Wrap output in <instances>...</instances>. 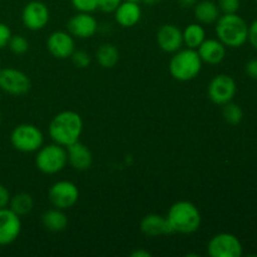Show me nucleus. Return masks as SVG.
<instances>
[{
    "label": "nucleus",
    "instance_id": "nucleus-1",
    "mask_svg": "<svg viewBox=\"0 0 257 257\" xmlns=\"http://www.w3.org/2000/svg\"><path fill=\"white\" fill-rule=\"evenodd\" d=\"M48 130L53 142L67 148L79 141L83 132V119L74 110H63L53 117Z\"/></svg>",
    "mask_w": 257,
    "mask_h": 257
},
{
    "label": "nucleus",
    "instance_id": "nucleus-2",
    "mask_svg": "<svg viewBox=\"0 0 257 257\" xmlns=\"http://www.w3.org/2000/svg\"><path fill=\"white\" fill-rule=\"evenodd\" d=\"M167 220L173 233L190 235L200 228L202 217L195 203L190 201H177L170 207L167 212Z\"/></svg>",
    "mask_w": 257,
    "mask_h": 257
},
{
    "label": "nucleus",
    "instance_id": "nucleus-3",
    "mask_svg": "<svg viewBox=\"0 0 257 257\" xmlns=\"http://www.w3.org/2000/svg\"><path fill=\"white\" fill-rule=\"evenodd\" d=\"M248 25L240 15L222 14L216 22V35L225 47L240 48L247 42Z\"/></svg>",
    "mask_w": 257,
    "mask_h": 257
},
{
    "label": "nucleus",
    "instance_id": "nucleus-4",
    "mask_svg": "<svg viewBox=\"0 0 257 257\" xmlns=\"http://www.w3.org/2000/svg\"><path fill=\"white\" fill-rule=\"evenodd\" d=\"M202 64L197 50L186 48L173 53L168 69L171 75L178 82H190L200 74Z\"/></svg>",
    "mask_w": 257,
    "mask_h": 257
},
{
    "label": "nucleus",
    "instance_id": "nucleus-5",
    "mask_svg": "<svg viewBox=\"0 0 257 257\" xmlns=\"http://www.w3.org/2000/svg\"><path fill=\"white\" fill-rule=\"evenodd\" d=\"M68 163L67 148L58 143L42 146L37 151L35 166L44 175H55L64 170Z\"/></svg>",
    "mask_w": 257,
    "mask_h": 257
},
{
    "label": "nucleus",
    "instance_id": "nucleus-6",
    "mask_svg": "<svg viewBox=\"0 0 257 257\" xmlns=\"http://www.w3.org/2000/svg\"><path fill=\"white\" fill-rule=\"evenodd\" d=\"M12 146L19 152H37L44 143V136L42 131L34 124L23 123L17 125L10 135Z\"/></svg>",
    "mask_w": 257,
    "mask_h": 257
},
{
    "label": "nucleus",
    "instance_id": "nucleus-7",
    "mask_svg": "<svg viewBox=\"0 0 257 257\" xmlns=\"http://www.w3.org/2000/svg\"><path fill=\"white\" fill-rule=\"evenodd\" d=\"M207 253L211 257H241L243 247L237 236L230 232H220L208 241Z\"/></svg>",
    "mask_w": 257,
    "mask_h": 257
},
{
    "label": "nucleus",
    "instance_id": "nucleus-8",
    "mask_svg": "<svg viewBox=\"0 0 257 257\" xmlns=\"http://www.w3.org/2000/svg\"><path fill=\"white\" fill-rule=\"evenodd\" d=\"M48 200L53 207L59 210H69L79 200V188L70 181H58L50 186Z\"/></svg>",
    "mask_w": 257,
    "mask_h": 257
},
{
    "label": "nucleus",
    "instance_id": "nucleus-9",
    "mask_svg": "<svg viewBox=\"0 0 257 257\" xmlns=\"http://www.w3.org/2000/svg\"><path fill=\"white\" fill-rule=\"evenodd\" d=\"M237 90L235 79L228 74H217L210 82L207 88L208 98L217 105H223L232 102Z\"/></svg>",
    "mask_w": 257,
    "mask_h": 257
},
{
    "label": "nucleus",
    "instance_id": "nucleus-10",
    "mask_svg": "<svg viewBox=\"0 0 257 257\" xmlns=\"http://www.w3.org/2000/svg\"><path fill=\"white\" fill-rule=\"evenodd\" d=\"M32 88L30 78L24 72L14 68L0 69V89L10 95H23Z\"/></svg>",
    "mask_w": 257,
    "mask_h": 257
},
{
    "label": "nucleus",
    "instance_id": "nucleus-11",
    "mask_svg": "<svg viewBox=\"0 0 257 257\" xmlns=\"http://www.w3.org/2000/svg\"><path fill=\"white\" fill-rule=\"evenodd\" d=\"M50 19V13L47 5L39 0L29 2L22 12V22L27 29L38 32L47 27Z\"/></svg>",
    "mask_w": 257,
    "mask_h": 257
},
{
    "label": "nucleus",
    "instance_id": "nucleus-12",
    "mask_svg": "<svg viewBox=\"0 0 257 257\" xmlns=\"http://www.w3.org/2000/svg\"><path fill=\"white\" fill-rule=\"evenodd\" d=\"M47 49L57 59H68L75 50L74 37L64 30L53 32L47 39Z\"/></svg>",
    "mask_w": 257,
    "mask_h": 257
},
{
    "label": "nucleus",
    "instance_id": "nucleus-13",
    "mask_svg": "<svg viewBox=\"0 0 257 257\" xmlns=\"http://www.w3.org/2000/svg\"><path fill=\"white\" fill-rule=\"evenodd\" d=\"M22 232L20 216L10 208H0V246H7L14 242Z\"/></svg>",
    "mask_w": 257,
    "mask_h": 257
},
{
    "label": "nucleus",
    "instance_id": "nucleus-14",
    "mask_svg": "<svg viewBox=\"0 0 257 257\" xmlns=\"http://www.w3.org/2000/svg\"><path fill=\"white\" fill-rule=\"evenodd\" d=\"M67 29L74 38L88 39L97 33L98 23L90 13H78L70 18Z\"/></svg>",
    "mask_w": 257,
    "mask_h": 257
},
{
    "label": "nucleus",
    "instance_id": "nucleus-15",
    "mask_svg": "<svg viewBox=\"0 0 257 257\" xmlns=\"http://www.w3.org/2000/svg\"><path fill=\"white\" fill-rule=\"evenodd\" d=\"M157 44L165 53H176L183 45L182 30L175 24H163L157 32Z\"/></svg>",
    "mask_w": 257,
    "mask_h": 257
},
{
    "label": "nucleus",
    "instance_id": "nucleus-16",
    "mask_svg": "<svg viewBox=\"0 0 257 257\" xmlns=\"http://www.w3.org/2000/svg\"><path fill=\"white\" fill-rule=\"evenodd\" d=\"M142 18V9L138 2L123 0L114 10V19L122 28H132Z\"/></svg>",
    "mask_w": 257,
    "mask_h": 257
},
{
    "label": "nucleus",
    "instance_id": "nucleus-17",
    "mask_svg": "<svg viewBox=\"0 0 257 257\" xmlns=\"http://www.w3.org/2000/svg\"><path fill=\"white\" fill-rule=\"evenodd\" d=\"M68 163L77 171H87L92 167L93 155L89 148L79 141L67 147Z\"/></svg>",
    "mask_w": 257,
    "mask_h": 257
},
{
    "label": "nucleus",
    "instance_id": "nucleus-18",
    "mask_svg": "<svg viewBox=\"0 0 257 257\" xmlns=\"http://www.w3.org/2000/svg\"><path fill=\"white\" fill-rule=\"evenodd\" d=\"M196 50L202 63L211 65L220 64L226 57V47L218 39H205Z\"/></svg>",
    "mask_w": 257,
    "mask_h": 257
},
{
    "label": "nucleus",
    "instance_id": "nucleus-19",
    "mask_svg": "<svg viewBox=\"0 0 257 257\" xmlns=\"http://www.w3.org/2000/svg\"><path fill=\"white\" fill-rule=\"evenodd\" d=\"M141 231L148 237H158L173 233L167 217L157 213H150L143 217L141 221Z\"/></svg>",
    "mask_w": 257,
    "mask_h": 257
},
{
    "label": "nucleus",
    "instance_id": "nucleus-20",
    "mask_svg": "<svg viewBox=\"0 0 257 257\" xmlns=\"http://www.w3.org/2000/svg\"><path fill=\"white\" fill-rule=\"evenodd\" d=\"M193 15L200 24H213L220 18V8L212 0H198L193 7Z\"/></svg>",
    "mask_w": 257,
    "mask_h": 257
},
{
    "label": "nucleus",
    "instance_id": "nucleus-21",
    "mask_svg": "<svg viewBox=\"0 0 257 257\" xmlns=\"http://www.w3.org/2000/svg\"><path fill=\"white\" fill-rule=\"evenodd\" d=\"M68 223L69 221H68L67 215L64 211L59 208H50L42 215L43 227L50 232H62L68 227Z\"/></svg>",
    "mask_w": 257,
    "mask_h": 257
},
{
    "label": "nucleus",
    "instance_id": "nucleus-22",
    "mask_svg": "<svg viewBox=\"0 0 257 257\" xmlns=\"http://www.w3.org/2000/svg\"><path fill=\"white\" fill-rule=\"evenodd\" d=\"M95 57H97L98 64L105 69L115 67L117 63L119 62V52H118L117 47H114L110 43L100 45L95 53Z\"/></svg>",
    "mask_w": 257,
    "mask_h": 257
},
{
    "label": "nucleus",
    "instance_id": "nucleus-23",
    "mask_svg": "<svg viewBox=\"0 0 257 257\" xmlns=\"http://www.w3.org/2000/svg\"><path fill=\"white\" fill-rule=\"evenodd\" d=\"M182 35L183 44H186L187 48H191V49H197L201 43L206 39V32L203 29L202 24H200V23L188 24L182 30Z\"/></svg>",
    "mask_w": 257,
    "mask_h": 257
},
{
    "label": "nucleus",
    "instance_id": "nucleus-24",
    "mask_svg": "<svg viewBox=\"0 0 257 257\" xmlns=\"http://www.w3.org/2000/svg\"><path fill=\"white\" fill-rule=\"evenodd\" d=\"M9 206V208L13 212H15L18 216L22 217V216H25L32 212L33 207H34V200H33V197L29 193L20 192L15 195L14 197L10 198Z\"/></svg>",
    "mask_w": 257,
    "mask_h": 257
},
{
    "label": "nucleus",
    "instance_id": "nucleus-25",
    "mask_svg": "<svg viewBox=\"0 0 257 257\" xmlns=\"http://www.w3.org/2000/svg\"><path fill=\"white\" fill-rule=\"evenodd\" d=\"M222 115H223V119H225L228 124L237 125L242 122L243 110L242 108H241L238 104H236V103L228 102L226 103V104H223Z\"/></svg>",
    "mask_w": 257,
    "mask_h": 257
},
{
    "label": "nucleus",
    "instance_id": "nucleus-26",
    "mask_svg": "<svg viewBox=\"0 0 257 257\" xmlns=\"http://www.w3.org/2000/svg\"><path fill=\"white\" fill-rule=\"evenodd\" d=\"M9 49L12 50L14 54L22 55L29 50V42H28L27 38H24L23 35H12L9 40V44H8Z\"/></svg>",
    "mask_w": 257,
    "mask_h": 257
},
{
    "label": "nucleus",
    "instance_id": "nucleus-27",
    "mask_svg": "<svg viewBox=\"0 0 257 257\" xmlns=\"http://www.w3.org/2000/svg\"><path fill=\"white\" fill-rule=\"evenodd\" d=\"M73 8L79 13H93L98 9V0H70Z\"/></svg>",
    "mask_w": 257,
    "mask_h": 257
},
{
    "label": "nucleus",
    "instance_id": "nucleus-28",
    "mask_svg": "<svg viewBox=\"0 0 257 257\" xmlns=\"http://www.w3.org/2000/svg\"><path fill=\"white\" fill-rule=\"evenodd\" d=\"M72 62L73 64L77 68H87L88 65L92 62V58H90L89 53H87L85 50H74V53L72 54Z\"/></svg>",
    "mask_w": 257,
    "mask_h": 257
},
{
    "label": "nucleus",
    "instance_id": "nucleus-29",
    "mask_svg": "<svg viewBox=\"0 0 257 257\" xmlns=\"http://www.w3.org/2000/svg\"><path fill=\"white\" fill-rule=\"evenodd\" d=\"M218 8L222 14H236L240 9V0H218Z\"/></svg>",
    "mask_w": 257,
    "mask_h": 257
},
{
    "label": "nucleus",
    "instance_id": "nucleus-30",
    "mask_svg": "<svg viewBox=\"0 0 257 257\" xmlns=\"http://www.w3.org/2000/svg\"><path fill=\"white\" fill-rule=\"evenodd\" d=\"M123 0H98V9L104 13H114Z\"/></svg>",
    "mask_w": 257,
    "mask_h": 257
},
{
    "label": "nucleus",
    "instance_id": "nucleus-31",
    "mask_svg": "<svg viewBox=\"0 0 257 257\" xmlns=\"http://www.w3.org/2000/svg\"><path fill=\"white\" fill-rule=\"evenodd\" d=\"M12 30L5 23H0V49L8 47L9 40L12 38Z\"/></svg>",
    "mask_w": 257,
    "mask_h": 257
},
{
    "label": "nucleus",
    "instance_id": "nucleus-32",
    "mask_svg": "<svg viewBox=\"0 0 257 257\" xmlns=\"http://www.w3.org/2000/svg\"><path fill=\"white\" fill-rule=\"evenodd\" d=\"M247 42L250 43L253 49L257 50V19L248 25Z\"/></svg>",
    "mask_w": 257,
    "mask_h": 257
},
{
    "label": "nucleus",
    "instance_id": "nucleus-33",
    "mask_svg": "<svg viewBox=\"0 0 257 257\" xmlns=\"http://www.w3.org/2000/svg\"><path fill=\"white\" fill-rule=\"evenodd\" d=\"M245 72L251 79L257 80V58H255V59H250L246 63Z\"/></svg>",
    "mask_w": 257,
    "mask_h": 257
},
{
    "label": "nucleus",
    "instance_id": "nucleus-34",
    "mask_svg": "<svg viewBox=\"0 0 257 257\" xmlns=\"http://www.w3.org/2000/svg\"><path fill=\"white\" fill-rule=\"evenodd\" d=\"M10 193L8 191V188L4 185L0 183V208H4L9 206L10 202Z\"/></svg>",
    "mask_w": 257,
    "mask_h": 257
},
{
    "label": "nucleus",
    "instance_id": "nucleus-35",
    "mask_svg": "<svg viewBox=\"0 0 257 257\" xmlns=\"http://www.w3.org/2000/svg\"><path fill=\"white\" fill-rule=\"evenodd\" d=\"M198 0H178V4L182 8H193Z\"/></svg>",
    "mask_w": 257,
    "mask_h": 257
},
{
    "label": "nucleus",
    "instance_id": "nucleus-36",
    "mask_svg": "<svg viewBox=\"0 0 257 257\" xmlns=\"http://www.w3.org/2000/svg\"><path fill=\"white\" fill-rule=\"evenodd\" d=\"M131 256L132 257H151L152 256V253L148 252V251H146V250H136L131 253Z\"/></svg>",
    "mask_w": 257,
    "mask_h": 257
},
{
    "label": "nucleus",
    "instance_id": "nucleus-37",
    "mask_svg": "<svg viewBox=\"0 0 257 257\" xmlns=\"http://www.w3.org/2000/svg\"><path fill=\"white\" fill-rule=\"evenodd\" d=\"M142 2L147 5H156L162 2V0H142Z\"/></svg>",
    "mask_w": 257,
    "mask_h": 257
},
{
    "label": "nucleus",
    "instance_id": "nucleus-38",
    "mask_svg": "<svg viewBox=\"0 0 257 257\" xmlns=\"http://www.w3.org/2000/svg\"><path fill=\"white\" fill-rule=\"evenodd\" d=\"M0 124H2V113H0Z\"/></svg>",
    "mask_w": 257,
    "mask_h": 257
},
{
    "label": "nucleus",
    "instance_id": "nucleus-39",
    "mask_svg": "<svg viewBox=\"0 0 257 257\" xmlns=\"http://www.w3.org/2000/svg\"><path fill=\"white\" fill-rule=\"evenodd\" d=\"M130 2H141V0H130Z\"/></svg>",
    "mask_w": 257,
    "mask_h": 257
},
{
    "label": "nucleus",
    "instance_id": "nucleus-40",
    "mask_svg": "<svg viewBox=\"0 0 257 257\" xmlns=\"http://www.w3.org/2000/svg\"><path fill=\"white\" fill-rule=\"evenodd\" d=\"M256 5H257V0H256Z\"/></svg>",
    "mask_w": 257,
    "mask_h": 257
},
{
    "label": "nucleus",
    "instance_id": "nucleus-41",
    "mask_svg": "<svg viewBox=\"0 0 257 257\" xmlns=\"http://www.w3.org/2000/svg\"><path fill=\"white\" fill-rule=\"evenodd\" d=\"M0 69H2V68H0Z\"/></svg>",
    "mask_w": 257,
    "mask_h": 257
}]
</instances>
